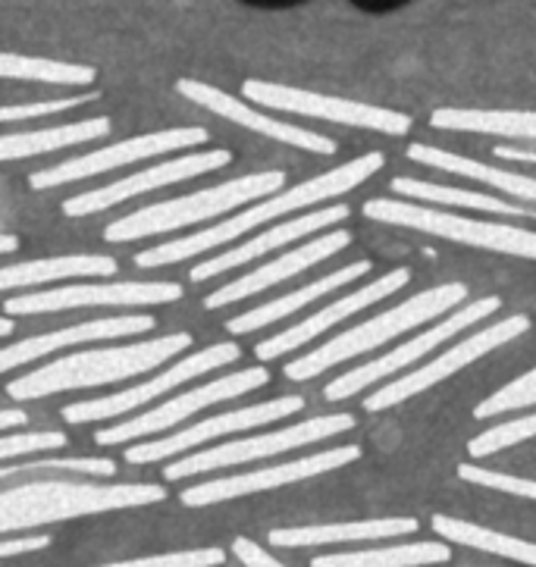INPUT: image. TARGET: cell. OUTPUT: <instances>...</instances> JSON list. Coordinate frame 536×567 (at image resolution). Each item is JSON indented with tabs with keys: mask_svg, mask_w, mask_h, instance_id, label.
<instances>
[{
	"mask_svg": "<svg viewBox=\"0 0 536 567\" xmlns=\"http://www.w3.org/2000/svg\"><path fill=\"white\" fill-rule=\"evenodd\" d=\"M361 214L373 223H386V226H402L414 229L421 236L445 238L455 245L467 248H481L493 255L520 257V260H536V233L512 223L493 220H471L455 210H445L436 204L421 202H395V198H370L361 204Z\"/></svg>",
	"mask_w": 536,
	"mask_h": 567,
	"instance_id": "cell-6",
	"label": "cell"
},
{
	"mask_svg": "<svg viewBox=\"0 0 536 567\" xmlns=\"http://www.w3.org/2000/svg\"><path fill=\"white\" fill-rule=\"evenodd\" d=\"M0 79L38 82V85H73V89H89V85L97 82V70L82 66V63L48 60V56H22L0 51Z\"/></svg>",
	"mask_w": 536,
	"mask_h": 567,
	"instance_id": "cell-32",
	"label": "cell"
},
{
	"mask_svg": "<svg viewBox=\"0 0 536 567\" xmlns=\"http://www.w3.org/2000/svg\"><path fill=\"white\" fill-rule=\"evenodd\" d=\"M111 132V116H89V120H75V123H66V126L32 128V132H7V135H0V164L29 161V157H41V154H54V151H66V147L101 142Z\"/></svg>",
	"mask_w": 536,
	"mask_h": 567,
	"instance_id": "cell-26",
	"label": "cell"
},
{
	"mask_svg": "<svg viewBox=\"0 0 536 567\" xmlns=\"http://www.w3.org/2000/svg\"><path fill=\"white\" fill-rule=\"evenodd\" d=\"M116 461L111 457H29V461H13L0 467V483H13V480H25V476L41 474H79V476H116Z\"/></svg>",
	"mask_w": 536,
	"mask_h": 567,
	"instance_id": "cell-33",
	"label": "cell"
},
{
	"mask_svg": "<svg viewBox=\"0 0 536 567\" xmlns=\"http://www.w3.org/2000/svg\"><path fill=\"white\" fill-rule=\"evenodd\" d=\"M229 164H233V151H226V147L195 151V154H183V157H173V161H161V164L148 166V169L135 173V176H126V179H116L111 185H97L92 192L73 195L60 207H63L66 217H92V214H101V210H111L116 204L132 202L138 195H148V192L167 188V185L188 183L195 176L214 173V169H223Z\"/></svg>",
	"mask_w": 536,
	"mask_h": 567,
	"instance_id": "cell-17",
	"label": "cell"
},
{
	"mask_svg": "<svg viewBox=\"0 0 536 567\" xmlns=\"http://www.w3.org/2000/svg\"><path fill=\"white\" fill-rule=\"evenodd\" d=\"M185 295L179 282H75V286H54L48 292H29L7 298V317L25 313H60L82 311V308H154L173 305Z\"/></svg>",
	"mask_w": 536,
	"mask_h": 567,
	"instance_id": "cell-14",
	"label": "cell"
},
{
	"mask_svg": "<svg viewBox=\"0 0 536 567\" xmlns=\"http://www.w3.org/2000/svg\"><path fill=\"white\" fill-rule=\"evenodd\" d=\"M536 404V367L520 373L518 380L502 385L499 392H493L489 399H483L474 408V417L486 421V417H499V414H512V411H527Z\"/></svg>",
	"mask_w": 536,
	"mask_h": 567,
	"instance_id": "cell-35",
	"label": "cell"
},
{
	"mask_svg": "<svg viewBox=\"0 0 536 567\" xmlns=\"http://www.w3.org/2000/svg\"><path fill=\"white\" fill-rule=\"evenodd\" d=\"M370 267H373L370 260H352V264L339 267L336 274L323 276V279H315V282L301 286V289H296V292L279 295V298L267 301V305H260V308L241 311L239 317H233V320L226 323V330L233 332V336H251V332L267 330V327H274V323L286 320V317H292V313L308 311L315 301L327 298V295H333L336 289H346V286L361 282V279L370 274Z\"/></svg>",
	"mask_w": 536,
	"mask_h": 567,
	"instance_id": "cell-23",
	"label": "cell"
},
{
	"mask_svg": "<svg viewBox=\"0 0 536 567\" xmlns=\"http://www.w3.org/2000/svg\"><path fill=\"white\" fill-rule=\"evenodd\" d=\"M154 330V317L151 313H120V317H97V320H85L66 330L44 332V336H32L22 339L17 346L0 348V373L13 370V367L32 364V361H44L48 354L63 351V348L89 346V342H111V339H123V336H145Z\"/></svg>",
	"mask_w": 536,
	"mask_h": 567,
	"instance_id": "cell-22",
	"label": "cell"
},
{
	"mask_svg": "<svg viewBox=\"0 0 536 567\" xmlns=\"http://www.w3.org/2000/svg\"><path fill=\"white\" fill-rule=\"evenodd\" d=\"M392 192H399L408 202L436 204V207H462V210H481V214H493V217H505V220L536 223L534 204L502 202V198H493L486 192H474V188H458V185H440L426 183V179L395 176L392 179Z\"/></svg>",
	"mask_w": 536,
	"mask_h": 567,
	"instance_id": "cell-28",
	"label": "cell"
},
{
	"mask_svg": "<svg viewBox=\"0 0 536 567\" xmlns=\"http://www.w3.org/2000/svg\"><path fill=\"white\" fill-rule=\"evenodd\" d=\"M226 561L223 549H185L148 555V558H130V561H111L101 567H220Z\"/></svg>",
	"mask_w": 536,
	"mask_h": 567,
	"instance_id": "cell-37",
	"label": "cell"
},
{
	"mask_svg": "<svg viewBox=\"0 0 536 567\" xmlns=\"http://www.w3.org/2000/svg\"><path fill=\"white\" fill-rule=\"evenodd\" d=\"M354 10L368 13V17H386V13H399L405 10L411 0H349Z\"/></svg>",
	"mask_w": 536,
	"mask_h": 567,
	"instance_id": "cell-42",
	"label": "cell"
},
{
	"mask_svg": "<svg viewBox=\"0 0 536 567\" xmlns=\"http://www.w3.org/2000/svg\"><path fill=\"white\" fill-rule=\"evenodd\" d=\"M241 7H248V10H264V13H279V10H296L301 3H308V0H239Z\"/></svg>",
	"mask_w": 536,
	"mask_h": 567,
	"instance_id": "cell-44",
	"label": "cell"
},
{
	"mask_svg": "<svg viewBox=\"0 0 536 567\" xmlns=\"http://www.w3.org/2000/svg\"><path fill=\"white\" fill-rule=\"evenodd\" d=\"M29 423L25 411L19 408H0V433H10V430H22Z\"/></svg>",
	"mask_w": 536,
	"mask_h": 567,
	"instance_id": "cell-45",
	"label": "cell"
},
{
	"mask_svg": "<svg viewBox=\"0 0 536 567\" xmlns=\"http://www.w3.org/2000/svg\"><path fill=\"white\" fill-rule=\"evenodd\" d=\"M418 517H368L346 524H315V527H279L270 530V546L277 549H305V546H330V543H370L389 536L418 533Z\"/></svg>",
	"mask_w": 536,
	"mask_h": 567,
	"instance_id": "cell-24",
	"label": "cell"
},
{
	"mask_svg": "<svg viewBox=\"0 0 536 567\" xmlns=\"http://www.w3.org/2000/svg\"><path fill=\"white\" fill-rule=\"evenodd\" d=\"M192 346H195V339L188 332H173V336H161V339H148V342L75 351L60 361L38 367L32 373H22L19 380L7 385V395L17 402H38V399H48L56 392L126 383L135 377H145L148 370H157L167 361H176Z\"/></svg>",
	"mask_w": 536,
	"mask_h": 567,
	"instance_id": "cell-3",
	"label": "cell"
},
{
	"mask_svg": "<svg viewBox=\"0 0 536 567\" xmlns=\"http://www.w3.org/2000/svg\"><path fill=\"white\" fill-rule=\"evenodd\" d=\"M493 157H502V161H512V164H530V166H536V147L496 145V147H493Z\"/></svg>",
	"mask_w": 536,
	"mask_h": 567,
	"instance_id": "cell-43",
	"label": "cell"
},
{
	"mask_svg": "<svg viewBox=\"0 0 536 567\" xmlns=\"http://www.w3.org/2000/svg\"><path fill=\"white\" fill-rule=\"evenodd\" d=\"M349 245H352V233H349V229H327V233H320V236L301 241L292 251L274 257V260H267V264H260L255 270H248V274L239 276V279L220 286L217 292H210L204 298V308H207V311H220V308H229V305H239V301L251 298V295L277 289L282 282L308 274L317 264L342 255Z\"/></svg>",
	"mask_w": 536,
	"mask_h": 567,
	"instance_id": "cell-19",
	"label": "cell"
},
{
	"mask_svg": "<svg viewBox=\"0 0 536 567\" xmlns=\"http://www.w3.org/2000/svg\"><path fill=\"white\" fill-rule=\"evenodd\" d=\"M433 533L449 539V543L467 546V549L489 551V555H499V558H508V561L536 567V543H527V539H518V536L486 530L481 524L458 520V517H449V514L433 517Z\"/></svg>",
	"mask_w": 536,
	"mask_h": 567,
	"instance_id": "cell-31",
	"label": "cell"
},
{
	"mask_svg": "<svg viewBox=\"0 0 536 567\" xmlns=\"http://www.w3.org/2000/svg\"><path fill=\"white\" fill-rule=\"evenodd\" d=\"M167 502V489L157 483H101L89 480H32L0 493V536L75 520L89 514L126 512Z\"/></svg>",
	"mask_w": 536,
	"mask_h": 567,
	"instance_id": "cell-2",
	"label": "cell"
},
{
	"mask_svg": "<svg viewBox=\"0 0 536 567\" xmlns=\"http://www.w3.org/2000/svg\"><path fill=\"white\" fill-rule=\"evenodd\" d=\"M430 126L471 135H499L508 142H536V111H471V107H440L430 113Z\"/></svg>",
	"mask_w": 536,
	"mask_h": 567,
	"instance_id": "cell-29",
	"label": "cell"
},
{
	"mask_svg": "<svg viewBox=\"0 0 536 567\" xmlns=\"http://www.w3.org/2000/svg\"><path fill=\"white\" fill-rule=\"evenodd\" d=\"M241 94L267 111H282L292 116H308L320 123H339V126L368 128L380 135H408L414 120L402 111L380 107V104H364V101H349V97H333V94L308 92L296 85H279V82H264V79H245Z\"/></svg>",
	"mask_w": 536,
	"mask_h": 567,
	"instance_id": "cell-9",
	"label": "cell"
},
{
	"mask_svg": "<svg viewBox=\"0 0 536 567\" xmlns=\"http://www.w3.org/2000/svg\"><path fill=\"white\" fill-rule=\"evenodd\" d=\"M210 135L204 126H176V128H161V132H148V135H135L126 142H116V145L97 147L92 154H82L73 161H60V164L48 166V169H38L29 176V185L35 192L44 188H56V185H73L82 179H92L101 173H111L120 166L142 164L151 157H164V154H176V151H192V147H202Z\"/></svg>",
	"mask_w": 536,
	"mask_h": 567,
	"instance_id": "cell-13",
	"label": "cell"
},
{
	"mask_svg": "<svg viewBox=\"0 0 536 567\" xmlns=\"http://www.w3.org/2000/svg\"><path fill=\"white\" fill-rule=\"evenodd\" d=\"M499 308V295H486V298H477V301H471V305H462L458 311L445 313L440 323H433V327H426V330H421L418 336H411L408 342L386 351L383 358L364 361V364L354 367L349 373L336 377L333 383L323 389V395H327L330 402H346V399H352V395H358V392L368 389V385L389 383V380H395L399 373H408L414 364H424L430 351H436V348L445 346L449 339H455V336H462V332H467L471 327L483 323L486 317H493Z\"/></svg>",
	"mask_w": 536,
	"mask_h": 567,
	"instance_id": "cell-7",
	"label": "cell"
},
{
	"mask_svg": "<svg viewBox=\"0 0 536 567\" xmlns=\"http://www.w3.org/2000/svg\"><path fill=\"white\" fill-rule=\"evenodd\" d=\"M408 282H411V270H408V267H395V270H389V274H383L380 279L364 282V286H358L354 292L342 295L333 305H327V308H320V311H315L311 317H305L296 327L277 332V336H267L264 342H258L255 354H258V361H279V358L292 354V351H298L301 346H308V342H315L320 336H327L333 327L346 323L354 313L368 311V308L380 305L389 295L402 292Z\"/></svg>",
	"mask_w": 536,
	"mask_h": 567,
	"instance_id": "cell-18",
	"label": "cell"
},
{
	"mask_svg": "<svg viewBox=\"0 0 536 567\" xmlns=\"http://www.w3.org/2000/svg\"><path fill=\"white\" fill-rule=\"evenodd\" d=\"M386 166V157L380 151H370V154H361L349 164H339L336 169H327L315 179L301 185H289L270 198H260V202L248 204L245 210H239L236 217L229 220L214 223L207 229H198L192 236H179L173 241H164V245H154L148 251L135 257V264L142 270H154V267H167V264H179V260H195V257L207 255L214 248H223L236 238L255 233L258 226H267V223L279 220V217H289V214H305L317 204L333 202L339 195L352 192L358 185H364L370 176H377L380 169Z\"/></svg>",
	"mask_w": 536,
	"mask_h": 567,
	"instance_id": "cell-1",
	"label": "cell"
},
{
	"mask_svg": "<svg viewBox=\"0 0 536 567\" xmlns=\"http://www.w3.org/2000/svg\"><path fill=\"white\" fill-rule=\"evenodd\" d=\"M286 188V173L282 169H264V173H251V176H239L229 183L210 185L202 192H192L183 198H169V202L151 204L142 210H132L126 217L113 220L104 229V238L111 245H123V241H138V238L151 236H169L198 223L217 220L229 210H239L248 204L270 198Z\"/></svg>",
	"mask_w": 536,
	"mask_h": 567,
	"instance_id": "cell-5",
	"label": "cell"
},
{
	"mask_svg": "<svg viewBox=\"0 0 536 567\" xmlns=\"http://www.w3.org/2000/svg\"><path fill=\"white\" fill-rule=\"evenodd\" d=\"M241 358V348L236 342H217V346H207L195 354H188L183 361H173V367H167L164 373L151 377L145 383L130 385L123 392H113V395H104V399H89V402H73L63 408V421L73 423H94V421H113V417H123V414H132V411H142L145 404L157 402L161 395L173 392L176 385L192 383L210 370H220V367L236 364Z\"/></svg>",
	"mask_w": 536,
	"mask_h": 567,
	"instance_id": "cell-12",
	"label": "cell"
},
{
	"mask_svg": "<svg viewBox=\"0 0 536 567\" xmlns=\"http://www.w3.org/2000/svg\"><path fill=\"white\" fill-rule=\"evenodd\" d=\"M298 411H305V399L301 395H282V399H270V402L248 404V408H236V411H223L214 414L202 423H192L173 436H157V440L132 445L123 452L130 464H151V461H173V457L188 455L192 449L207 445V442L220 440V436H236V433H248L267 423L286 421Z\"/></svg>",
	"mask_w": 536,
	"mask_h": 567,
	"instance_id": "cell-15",
	"label": "cell"
},
{
	"mask_svg": "<svg viewBox=\"0 0 536 567\" xmlns=\"http://www.w3.org/2000/svg\"><path fill=\"white\" fill-rule=\"evenodd\" d=\"M452 561V546L449 543H405V546H389V549L368 551H336V555H320L311 567H426Z\"/></svg>",
	"mask_w": 536,
	"mask_h": 567,
	"instance_id": "cell-30",
	"label": "cell"
},
{
	"mask_svg": "<svg viewBox=\"0 0 536 567\" xmlns=\"http://www.w3.org/2000/svg\"><path fill=\"white\" fill-rule=\"evenodd\" d=\"M17 330V323H13V317H0V339H7V336H13Z\"/></svg>",
	"mask_w": 536,
	"mask_h": 567,
	"instance_id": "cell-47",
	"label": "cell"
},
{
	"mask_svg": "<svg viewBox=\"0 0 536 567\" xmlns=\"http://www.w3.org/2000/svg\"><path fill=\"white\" fill-rule=\"evenodd\" d=\"M120 274V264L107 255H63L22 260L0 267V292L7 289H32L44 282H66V279H111Z\"/></svg>",
	"mask_w": 536,
	"mask_h": 567,
	"instance_id": "cell-27",
	"label": "cell"
},
{
	"mask_svg": "<svg viewBox=\"0 0 536 567\" xmlns=\"http://www.w3.org/2000/svg\"><path fill=\"white\" fill-rule=\"evenodd\" d=\"M267 383H270V370H267V367H245V370H236V373H226L220 380L192 385L183 395L157 404V408H151V411H142V414H135L130 421H120L116 426L97 430V433H94V442L113 449V445H123V442L161 436V433H167L173 426H179L183 421H188V417H195L198 411H207V408H214V404L248 395V392H255V389H264Z\"/></svg>",
	"mask_w": 536,
	"mask_h": 567,
	"instance_id": "cell-11",
	"label": "cell"
},
{
	"mask_svg": "<svg viewBox=\"0 0 536 567\" xmlns=\"http://www.w3.org/2000/svg\"><path fill=\"white\" fill-rule=\"evenodd\" d=\"M534 436H536V411H530V414H524V417H512V421L499 423V426H489L486 433L474 436V440L467 442V452H471V457H481L483 461V457L496 455V452H505V449L534 440Z\"/></svg>",
	"mask_w": 536,
	"mask_h": 567,
	"instance_id": "cell-34",
	"label": "cell"
},
{
	"mask_svg": "<svg viewBox=\"0 0 536 567\" xmlns=\"http://www.w3.org/2000/svg\"><path fill=\"white\" fill-rule=\"evenodd\" d=\"M352 461H361V445H339L330 452H320V455L296 457V461H282L274 467H260L251 474H236V476H220V480H207L198 486H188L183 489V505L185 508H207V505H220V502H233L241 495L267 493V489H282V486H296L305 480H315L320 474H330L339 471Z\"/></svg>",
	"mask_w": 536,
	"mask_h": 567,
	"instance_id": "cell-16",
	"label": "cell"
},
{
	"mask_svg": "<svg viewBox=\"0 0 536 567\" xmlns=\"http://www.w3.org/2000/svg\"><path fill=\"white\" fill-rule=\"evenodd\" d=\"M48 546H51V536H10V539H0V561L29 555V551H41Z\"/></svg>",
	"mask_w": 536,
	"mask_h": 567,
	"instance_id": "cell-41",
	"label": "cell"
},
{
	"mask_svg": "<svg viewBox=\"0 0 536 567\" xmlns=\"http://www.w3.org/2000/svg\"><path fill=\"white\" fill-rule=\"evenodd\" d=\"M530 323H534V320H530L527 313H512V317H505V320L489 323L486 330H474L471 336H464L462 342H455L452 348H445L443 354L430 358V361H424V364L411 367L408 373L395 377V380H389V383L377 385V392L364 399V411H370V414H380V411H389V408H395V404H402L408 402V399H414V395H421V392L433 389V385L452 380L458 370L477 364V361H483L486 354H493L496 348L508 346L512 339L524 336V332L530 330Z\"/></svg>",
	"mask_w": 536,
	"mask_h": 567,
	"instance_id": "cell-8",
	"label": "cell"
},
{
	"mask_svg": "<svg viewBox=\"0 0 536 567\" xmlns=\"http://www.w3.org/2000/svg\"><path fill=\"white\" fill-rule=\"evenodd\" d=\"M408 161L443 169V173L462 176V179H471V183H481L486 188H499L505 195L518 198L520 204H534L536 207V176H524V173H512V169L489 166L483 164V161H471V157H462V154H452L445 147L433 145H411L408 147Z\"/></svg>",
	"mask_w": 536,
	"mask_h": 567,
	"instance_id": "cell-25",
	"label": "cell"
},
{
	"mask_svg": "<svg viewBox=\"0 0 536 567\" xmlns=\"http://www.w3.org/2000/svg\"><path fill=\"white\" fill-rule=\"evenodd\" d=\"M97 101V92L73 94V97H56V101H38V104H17V107H0V123H25V120H41V116H56V113L75 111Z\"/></svg>",
	"mask_w": 536,
	"mask_h": 567,
	"instance_id": "cell-39",
	"label": "cell"
},
{
	"mask_svg": "<svg viewBox=\"0 0 536 567\" xmlns=\"http://www.w3.org/2000/svg\"><path fill=\"white\" fill-rule=\"evenodd\" d=\"M176 92L188 97L192 104H198L204 111L217 113L223 120L236 123V126L248 128L255 135H264V138H274V142H282V145H292L298 151H308V154H317V157H333L336 142L327 138V135H317L311 128L292 126L286 120H277V116H267L264 111H255L251 104H245L233 94L220 92L217 85H207V82H198V79H179L176 82Z\"/></svg>",
	"mask_w": 536,
	"mask_h": 567,
	"instance_id": "cell-20",
	"label": "cell"
},
{
	"mask_svg": "<svg viewBox=\"0 0 536 567\" xmlns=\"http://www.w3.org/2000/svg\"><path fill=\"white\" fill-rule=\"evenodd\" d=\"M19 251V238L10 233H0V255H13Z\"/></svg>",
	"mask_w": 536,
	"mask_h": 567,
	"instance_id": "cell-46",
	"label": "cell"
},
{
	"mask_svg": "<svg viewBox=\"0 0 536 567\" xmlns=\"http://www.w3.org/2000/svg\"><path fill=\"white\" fill-rule=\"evenodd\" d=\"M233 555H236L245 567H286L282 561H277L270 551L260 549L255 539H248V536H239V539L233 543Z\"/></svg>",
	"mask_w": 536,
	"mask_h": 567,
	"instance_id": "cell-40",
	"label": "cell"
},
{
	"mask_svg": "<svg viewBox=\"0 0 536 567\" xmlns=\"http://www.w3.org/2000/svg\"><path fill=\"white\" fill-rule=\"evenodd\" d=\"M66 442L70 440L60 430H35V433L10 430V433L0 436V461H17V457L56 452V449H66Z\"/></svg>",
	"mask_w": 536,
	"mask_h": 567,
	"instance_id": "cell-36",
	"label": "cell"
},
{
	"mask_svg": "<svg viewBox=\"0 0 536 567\" xmlns=\"http://www.w3.org/2000/svg\"><path fill=\"white\" fill-rule=\"evenodd\" d=\"M458 476H462L464 483H474V486H483V489L520 495V498H534L536 502V480L499 474V471H486L481 464H458Z\"/></svg>",
	"mask_w": 536,
	"mask_h": 567,
	"instance_id": "cell-38",
	"label": "cell"
},
{
	"mask_svg": "<svg viewBox=\"0 0 536 567\" xmlns=\"http://www.w3.org/2000/svg\"><path fill=\"white\" fill-rule=\"evenodd\" d=\"M354 430V414H323V417H311V421H301L296 426H286V430H270V433H258V436H245V440L223 442L214 449H204L195 455L173 457V464H167L169 483L176 480H188V476L207 474V471H220V467H239V464H251V461H267V457H277L282 452H292L301 445H311V442H323L339 433H349Z\"/></svg>",
	"mask_w": 536,
	"mask_h": 567,
	"instance_id": "cell-10",
	"label": "cell"
},
{
	"mask_svg": "<svg viewBox=\"0 0 536 567\" xmlns=\"http://www.w3.org/2000/svg\"><path fill=\"white\" fill-rule=\"evenodd\" d=\"M349 207L346 204H336V207H320V210H305L292 220H282L270 229H264L258 236H251L248 241H241L236 248L223 251V255L210 257V260H198V267H192V282H207V279H217V276L229 274L236 267H245L251 260H264L267 255H274L286 245H296V241H308V238L320 236L327 229H336L339 223L349 220Z\"/></svg>",
	"mask_w": 536,
	"mask_h": 567,
	"instance_id": "cell-21",
	"label": "cell"
},
{
	"mask_svg": "<svg viewBox=\"0 0 536 567\" xmlns=\"http://www.w3.org/2000/svg\"><path fill=\"white\" fill-rule=\"evenodd\" d=\"M464 301H467V286L464 282L433 286V289L414 295V298H408V301L389 308V311H380L377 317L352 327V330L339 332L336 339L311 348L308 354H301L296 361H286L282 373L292 383H308V380H315V377L346 364V361L364 358L368 351L386 346V342L405 336V332L421 330L426 323H436V317L458 311Z\"/></svg>",
	"mask_w": 536,
	"mask_h": 567,
	"instance_id": "cell-4",
	"label": "cell"
}]
</instances>
